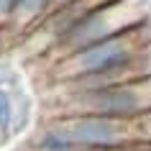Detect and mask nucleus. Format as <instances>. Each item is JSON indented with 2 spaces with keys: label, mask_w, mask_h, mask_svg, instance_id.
Instances as JSON below:
<instances>
[{
  "label": "nucleus",
  "mask_w": 151,
  "mask_h": 151,
  "mask_svg": "<svg viewBox=\"0 0 151 151\" xmlns=\"http://www.w3.org/2000/svg\"><path fill=\"white\" fill-rule=\"evenodd\" d=\"M46 74L54 85L92 74H151V21L46 64Z\"/></svg>",
  "instance_id": "1"
},
{
  "label": "nucleus",
  "mask_w": 151,
  "mask_h": 151,
  "mask_svg": "<svg viewBox=\"0 0 151 151\" xmlns=\"http://www.w3.org/2000/svg\"><path fill=\"white\" fill-rule=\"evenodd\" d=\"M74 146L85 149H138L151 146V113L136 118L59 115Z\"/></svg>",
  "instance_id": "4"
},
{
  "label": "nucleus",
  "mask_w": 151,
  "mask_h": 151,
  "mask_svg": "<svg viewBox=\"0 0 151 151\" xmlns=\"http://www.w3.org/2000/svg\"><path fill=\"white\" fill-rule=\"evenodd\" d=\"M151 113V77L118 82L108 87L54 95L51 118L59 115H108V118H136Z\"/></svg>",
  "instance_id": "3"
},
{
  "label": "nucleus",
  "mask_w": 151,
  "mask_h": 151,
  "mask_svg": "<svg viewBox=\"0 0 151 151\" xmlns=\"http://www.w3.org/2000/svg\"><path fill=\"white\" fill-rule=\"evenodd\" d=\"M16 131V105L13 95L0 85V138H10Z\"/></svg>",
  "instance_id": "6"
},
{
  "label": "nucleus",
  "mask_w": 151,
  "mask_h": 151,
  "mask_svg": "<svg viewBox=\"0 0 151 151\" xmlns=\"http://www.w3.org/2000/svg\"><path fill=\"white\" fill-rule=\"evenodd\" d=\"M69 151H151V146H138V149H85V146H74Z\"/></svg>",
  "instance_id": "8"
},
{
  "label": "nucleus",
  "mask_w": 151,
  "mask_h": 151,
  "mask_svg": "<svg viewBox=\"0 0 151 151\" xmlns=\"http://www.w3.org/2000/svg\"><path fill=\"white\" fill-rule=\"evenodd\" d=\"M0 44H3V26H0Z\"/></svg>",
  "instance_id": "10"
},
{
  "label": "nucleus",
  "mask_w": 151,
  "mask_h": 151,
  "mask_svg": "<svg viewBox=\"0 0 151 151\" xmlns=\"http://www.w3.org/2000/svg\"><path fill=\"white\" fill-rule=\"evenodd\" d=\"M51 8H54V0H18L16 18L8 28L18 36H26L51 13Z\"/></svg>",
  "instance_id": "5"
},
{
  "label": "nucleus",
  "mask_w": 151,
  "mask_h": 151,
  "mask_svg": "<svg viewBox=\"0 0 151 151\" xmlns=\"http://www.w3.org/2000/svg\"><path fill=\"white\" fill-rule=\"evenodd\" d=\"M149 23V5L146 0H110L92 13L82 16L62 39L54 44V49L46 54V64L59 62L64 56L74 54L85 46H92L97 41H105L110 36L126 33L131 28Z\"/></svg>",
  "instance_id": "2"
},
{
  "label": "nucleus",
  "mask_w": 151,
  "mask_h": 151,
  "mask_svg": "<svg viewBox=\"0 0 151 151\" xmlns=\"http://www.w3.org/2000/svg\"><path fill=\"white\" fill-rule=\"evenodd\" d=\"M16 8H18V0H0V26L8 28L16 18Z\"/></svg>",
  "instance_id": "7"
},
{
  "label": "nucleus",
  "mask_w": 151,
  "mask_h": 151,
  "mask_svg": "<svg viewBox=\"0 0 151 151\" xmlns=\"http://www.w3.org/2000/svg\"><path fill=\"white\" fill-rule=\"evenodd\" d=\"M67 3H72V0H54V8H59V5H67ZM51 8V10H54Z\"/></svg>",
  "instance_id": "9"
}]
</instances>
